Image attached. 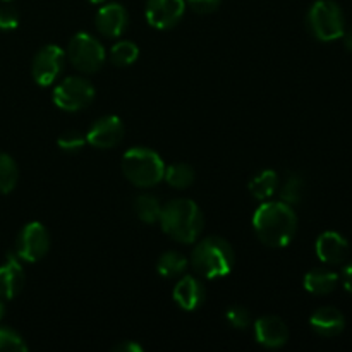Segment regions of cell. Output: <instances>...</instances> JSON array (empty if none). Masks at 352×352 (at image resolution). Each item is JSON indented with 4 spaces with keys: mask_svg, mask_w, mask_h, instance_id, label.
Returning a JSON list of instances; mask_svg holds the SVG:
<instances>
[{
    "mask_svg": "<svg viewBox=\"0 0 352 352\" xmlns=\"http://www.w3.org/2000/svg\"><path fill=\"white\" fill-rule=\"evenodd\" d=\"M88 2H91V3H103V2H105V0H88Z\"/></svg>",
    "mask_w": 352,
    "mask_h": 352,
    "instance_id": "e575fe53",
    "label": "cell"
},
{
    "mask_svg": "<svg viewBox=\"0 0 352 352\" xmlns=\"http://www.w3.org/2000/svg\"><path fill=\"white\" fill-rule=\"evenodd\" d=\"M342 282H344V287H346L347 292L352 294V261L344 268V274H342Z\"/></svg>",
    "mask_w": 352,
    "mask_h": 352,
    "instance_id": "1f68e13d",
    "label": "cell"
},
{
    "mask_svg": "<svg viewBox=\"0 0 352 352\" xmlns=\"http://www.w3.org/2000/svg\"><path fill=\"white\" fill-rule=\"evenodd\" d=\"M344 43H346L347 50L352 54V30L347 31V33H344Z\"/></svg>",
    "mask_w": 352,
    "mask_h": 352,
    "instance_id": "d6a6232c",
    "label": "cell"
},
{
    "mask_svg": "<svg viewBox=\"0 0 352 352\" xmlns=\"http://www.w3.org/2000/svg\"><path fill=\"white\" fill-rule=\"evenodd\" d=\"M186 12V0H148L144 17L155 30L167 31L177 26Z\"/></svg>",
    "mask_w": 352,
    "mask_h": 352,
    "instance_id": "30bf717a",
    "label": "cell"
},
{
    "mask_svg": "<svg viewBox=\"0 0 352 352\" xmlns=\"http://www.w3.org/2000/svg\"><path fill=\"white\" fill-rule=\"evenodd\" d=\"M306 24L309 33L320 41L339 40L346 33V21L339 3L333 0H318L308 10Z\"/></svg>",
    "mask_w": 352,
    "mask_h": 352,
    "instance_id": "5b68a950",
    "label": "cell"
},
{
    "mask_svg": "<svg viewBox=\"0 0 352 352\" xmlns=\"http://www.w3.org/2000/svg\"><path fill=\"white\" fill-rule=\"evenodd\" d=\"M19 26V12L12 6L0 7V30L10 31Z\"/></svg>",
    "mask_w": 352,
    "mask_h": 352,
    "instance_id": "f1b7e54d",
    "label": "cell"
},
{
    "mask_svg": "<svg viewBox=\"0 0 352 352\" xmlns=\"http://www.w3.org/2000/svg\"><path fill=\"white\" fill-rule=\"evenodd\" d=\"M52 100L64 112H79L95 100V86L86 78L69 76L55 85Z\"/></svg>",
    "mask_w": 352,
    "mask_h": 352,
    "instance_id": "52a82bcc",
    "label": "cell"
},
{
    "mask_svg": "<svg viewBox=\"0 0 352 352\" xmlns=\"http://www.w3.org/2000/svg\"><path fill=\"white\" fill-rule=\"evenodd\" d=\"M162 203L153 195H140L134 199V213L144 223H155L160 219Z\"/></svg>",
    "mask_w": 352,
    "mask_h": 352,
    "instance_id": "603a6c76",
    "label": "cell"
},
{
    "mask_svg": "<svg viewBox=\"0 0 352 352\" xmlns=\"http://www.w3.org/2000/svg\"><path fill=\"white\" fill-rule=\"evenodd\" d=\"M278 184H280V179H278V174L275 170H261L260 174L254 175L250 181V192L254 199L258 201H267L272 196L277 192Z\"/></svg>",
    "mask_w": 352,
    "mask_h": 352,
    "instance_id": "d6986e66",
    "label": "cell"
},
{
    "mask_svg": "<svg viewBox=\"0 0 352 352\" xmlns=\"http://www.w3.org/2000/svg\"><path fill=\"white\" fill-rule=\"evenodd\" d=\"M113 352H143V347L140 344L133 342V340H124V342L117 344L113 347Z\"/></svg>",
    "mask_w": 352,
    "mask_h": 352,
    "instance_id": "4dcf8cb0",
    "label": "cell"
},
{
    "mask_svg": "<svg viewBox=\"0 0 352 352\" xmlns=\"http://www.w3.org/2000/svg\"><path fill=\"white\" fill-rule=\"evenodd\" d=\"M278 196H280V201L287 203V205L294 206L299 205L305 198V191H306V184L305 179L301 177L299 174H291L287 175L282 184H278Z\"/></svg>",
    "mask_w": 352,
    "mask_h": 352,
    "instance_id": "7402d4cb",
    "label": "cell"
},
{
    "mask_svg": "<svg viewBox=\"0 0 352 352\" xmlns=\"http://www.w3.org/2000/svg\"><path fill=\"white\" fill-rule=\"evenodd\" d=\"M316 256L325 265H340L349 254V243L344 236L333 230H327L316 239Z\"/></svg>",
    "mask_w": 352,
    "mask_h": 352,
    "instance_id": "2e32d148",
    "label": "cell"
},
{
    "mask_svg": "<svg viewBox=\"0 0 352 352\" xmlns=\"http://www.w3.org/2000/svg\"><path fill=\"white\" fill-rule=\"evenodd\" d=\"M174 301L184 311H196L201 308L206 298V289L203 282L195 275H184L174 287Z\"/></svg>",
    "mask_w": 352,
    "mask_h": 352,
    "instance_id": "9a60e30c",
    "label": "cell"
},
{
    "mask_svg": "<svg viewBox=\"0 0 352 352\" xmlns=\"http://www.w3.org/2000/svg\"><path fill=\"white\" fill-rule=\"evenodd\" d=\"M6 315V305H3V299H0V320Z\"/></svg>",
    "mask_w": 352,
    "mask_h": 352,
    "instance_id": "836d02e7",
    "label": "cell"
},
{
    "mask_svg": "<svg viewBox=\"0 0 352 352\" xmlns=\"http://www.w3.org/2000/svg\"><path fill=\"white\" fill-rule=\"evenodd\" d=\"M254 339L267 349H280L289 340V329L280 316L265 315L253 325Z\"/></svg>",
    "mask_w": 352,
    "mask_h": 352,
    "instance_id": "4fadbf2b",
    "label": "cell"
},
{
    "mask_svg": "<svg viewBox=\"0 0 352 352\" xmlns=\"http://www.w3.org/2000/svg\"><path fill=\"white\" fill-rule=\"evenodd\" d=\"M196 243L189 263L199 277L213 280L227 277L232 272L236 256L229 241L220 236H208Z\"/></svg>",
    "mask_w": 352,
    "mask_h": 352,
    "instance_id": "3957f363",
    "label": "cell"
},
{
    "mask_svg": "<svg viewBox=\"0 0 352 352\" xmlns=\"http://www.w3.org/2000/svg\"><path fill=\"white\" fill-rule=\"evenodd\" d=\"M186 2L189 3V7H191L195 12L212 14L219 9L220 3H222V0H186Z\"/></svg>",
    "mask_w": 352,
    "mask_h": 352,
    "instance_id": "f546056e",
    "label": "cell"
},
{
    "mask_svg": "<svg viewBox=\"0 0 352 352\" xmlns=\"http://www.w3.org/2000/svg\"><path fill=\"white\" fill-rule=\"evenodd\" d=\"M26 275L23 265L16 254H7L6 261L0 265V299L10 301L16 298L24 287Z\"/></svg>",
    "mask_w": 352,
    "mask_h": 352,
    "instance_id": "5bb4252c",
    "label": "cell"
},
{
    "mask_svg": "<svg viewBox=\"0 0 352 352\" xmlns=\"http://www.w3.org/2000/svg\"><path fill=\"white\" fill-rule=\"evenodd\" d=\"M65 57L72 64V67L78 69L82 74H93V72L100 71L105 64L107 52L100 40H96L93 34L85 33H76L71 38L67 45V52Z\"/></svg>",
    "mask_w": 352,
    "mask_h": 352,
    "instance_id": "8992f818",
    "label": "cell"
},
{
    "mask_svg": "<svg viewBox=\"0 0 352 352\" xmlns=\"http://www.w3.org/2000/svg\"><path fill=\"white\" fill-rule=\"evenodd\" d=\"M3 2H10V0H3Z\"/></svg>",
    "mask_w": 352,
    "mask_h": 352,
    "instance_id": "d590c367",
    "label": "cell"
},
{
    "mask_svg": "<svg viewBox=\"0 0 352 352\" xmlns=\"http://www.w3.org/2000/svg\"><path fill=\"white\" fill-rule=\"evenodd\" d=\"M19 181V167L10 155L0 153V195L14 191Z\"/></svg>",
    "mask_w": 352,
    "mask_h": 352,
    "instance_id": "d4e9b609",
    "label": "cell"
},
{
    "mask_svg": "<svg viewBox=\"0 0 352 352\" xmlns=\"http://www.w3.org/2000/svg\"><path fill=\"white\" fill-rule=\"evenodd\" d=\"M305 289L309 294L325 296L330 294L339 285V275L325 268H313L305 275Z\"/></svg>",
    "mask_w": 352,
    "mask_h": 352,
    "instance_id": "ac0fdd59",
    "label": "cell"
},
{
    "mask_svg": "<svg viewBox=\"0 0 352 352\" xmlns=\"http://www.w3.org/2000/svg\"><path fill=\"white\" fill-rule=\"evenodd\" d=\"M124 131L126 129L120 117L105 116L91 124L86 133V140H88V144L98 150H109V148H116L122 141Z\"/></svg>",
    "mask_w": 352,
    "mask_h": 352,
    "instance_id": "8fae6325",
    "label": "cell"
},
{
    "mask_svg": "<svg viewBox=\"0 0 352 352\" xmlns=\"http://www.w3.org/2000/svg\"><path fill=\"white\" fill-rule=\"evenodd\" d=\"M127 26H129V14H127L126 7L117 2L102 6L95 16L96 31L107 38L122 36Z\"/></svg>",
    "mask_w": 352,
    "mask_h": 352,
    "instance_id": "7c38bea8",
    "label": "cell"
},
{
    "mask_svg": "<svg viewBox=\"0 0 352 352\" xmlns=\"http://www.w3.org/2000/svg\"><path fill=\"white\" fill-rule=\"evenodd\" d=\"M50 251V234L41 222H30L16 239V256L26 263H38Z\"/></svg>",
    "mask_w": 352,
    "mask_h": 352,
    "instance_id": "ba28073f",
    "label": "cell"
},
{
    "mask_svg": "<svg viewBox=\"0 0 352 352\" xmlns=\"http://www.w3.org/2000/svg\"><path fill=\"white\" fill-rule=\"evenodd\" d=\"M309 325H311L313 332L325 339H332V337L340 336L346 329V318L342 313L333 306H323L318 308L309 318Z\"/></svg>",
    "mask_w": 352,
    "mask_h": 352,
    "instance_id": "e0dca14e",
    "label": "cell"
},
{
    "mask_svg": "<svg viewBox=\"0 0 352 352\" xmlns=\"http://www.w3.org/2000/svg\"><path fill=\"white\" fill-rule=\"evenodd\" d=\"M226 320L232 329L246 330L251 325V315L244 306H230L226 311Z\"/></svg>",
    "mask_w": 352,
    "mask_h": 352,
    "instance_id": "83f0119b",
    "label": "cell"
},
{
    "mask_svg": "<svg viewBox=\"0 0 352 352\" xmlns=\"http://www.w3.org/2000/svg\"><path fill=\"white\" fill-rule=\"evenodd\" d=\"M196 174L195 168L188 164H172L168 167H165L164 181L167 182L170 188L174 189H186L195 182Z\"/></svg>",
    "mask_w": 352,
    "mask_h": 352,
    "instance_id": "44dd1931",
    "label": "cell"
},
{
    "mask_svg": "<svg viewBox=\"0 0 352 352\" xmlns=\"http://www.w3.org/2000/svg\"><path fill=\"white\" fill-rule=\"evenodd\" d=\"M162 230L181 244H195L205 229V217L201 208L192 199H172L162 206Z\"/></svg>",
    "mask_w": 352,
    "mask_h": 352,
    "instance_id": "7a4b0ae2",
    "label": "cell"
},
{
    "mask_svg": "<svg viewBox=\"0 0 352 352\" xmlns=\"http://www.w3.org/2000/svg\"><path fill=\"white\" fill-rule=\"evenodd\" d=\"M86 144H88L86 134L78 129L64 131V133L57 138V146L60 148L62 151H65V153H78V151H81Z\"/></svg>",
    "mask_w": 352,
    "mask_h": 352,
    "instance_id": "484cf974",
    "label": "cell"
},
{
    "mask_svg": "<svg viewBox=\"0 0 352 352\" xmlns=\"http://www.w3.org/2000/svg\"><path fill=\"white\" fill-rule=\"evenodd\" d=\"M140 58V47L131 40H120L110 48V62L116 67H129Z\"/></svg>",
    "mask_w": 352,
    "mask_h": 352,
    "instance_id": "cb8c5ba5",
    "label": "cell"
},
{
    "mask_svg": "<svg viewBox=\"0 0 352 352\" xmlns=\"http://www.w3.org/2000/svg\"><path fill=\"white\" fill-rule=\"evenodd\" d=\"M253 229L265 246L285 248L298 232V217L287 203L267 199L254 212Z\"/></svg>",
    "mask_w": 352,
    "mask_h": 352,
    "instance_id": "6da1fadb",
    "label": "cell"
},
{
    "mask_svg": "<svg viewBox=\"0 0 352 352\" xmlns=\"http://www.w3.org/2000/svg\"><path fill=\"white\" fill-rule=\"evenodd\" d=\"M122 174L133 186L141 189L153 188L164 181L165 164L160 155L146 146H134L124 153L120 162Z\"/></svg>",
    "mask_w": 352,
    "mask_h": 352,
    "instance_id": "277c9868",
    "label": "cell"
},
{
    "mask_svg": "<svg viewBox=\"0 0 352 352\" xmlns=\"http://www.w3.org/2000/svg\"><path fill=\"white\" fill-rule=\"evenodd\" d=\"M65 65V52L58 45H45L33 57L31 62V76L38 86H52L58 78Z\"/></svg>",
    "mask_w": 352,
    "mask_h": 352,
    "instance_id": "9c48e42d",
    "label": "cell"
},
{
    "mask_svg": "<svg viewBox=\"0 0 352 352\" xmlns=\"http://www.w3.org/2000/svg\"><path fill=\"white\" fill-rule=\"evenodd\" d=\"M0 351L24 352L28 351V346L23 336L17 333L16 330L9 329V327H0Z\"/></svg>",
    "mask_w": 352,
    "mask_h": 352,
    "instance_id": "4316f807",
    "label": "cell"
},
{
    "mask_svg": "<svg viewBox=\"0 0 352 352\" xmlns=\"http://www.w3.org/2000/svg\"><path fill=\"white\" fill-rule=\"evenodd\" d=\"M189 260L179 251H167V253L162 254L157 261V274L160 277L172 280V278H177L181 275H184L186 268H188Z\"/></svg>",
    "mask_w": 352,
    "mask_h": 352,
    "instance_id": "ffe728a7",
    "label": "cell"
}]
</instances>
